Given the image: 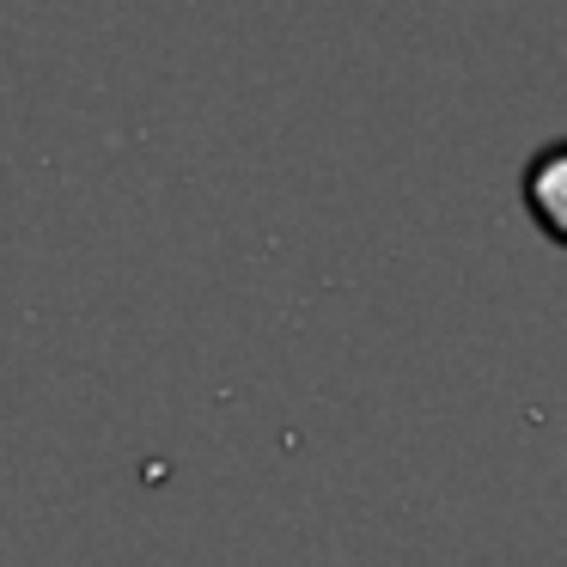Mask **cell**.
Segmentation results:
<instances>
[{
	"instance_id": "cell-1",
	"label": "cell",
	"mask_w": 567,
	"mask_h": 567,
	"mask_svg": "<svg viewBox=\"0 0 567 567\" xmlns=\"http://www.w3.org/2000/svg\"><path fill=\"white\" fill-rule=\"evenodd\" d=\"M525 202L543 220V233L567 245V141H549V147L525 165Z\"/></svg>"
}]
</instances>
